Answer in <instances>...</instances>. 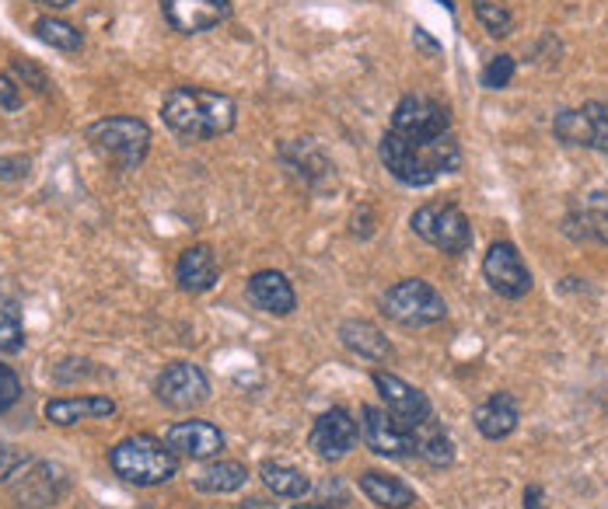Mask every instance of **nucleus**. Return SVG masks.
Masks as SVG:
<instances>
[{
    "mask_svg": "<svg viewBox=\"0 0 608 509\" xmlns=\"http://www.w3.org/2000/svg\"><path fill=\"white\" fill-rule=\"evenodd\" d=\"M378 153L388 174L409 189H427L438 182L441 174H454L462 168V147L451 132L427 137V140H409L388 129L378 144Z\"/></svg>",
    "mask_w": 608,
    "mask_h": 509,
    "instance_id": "obj_1",
    "label": "nucleus"
},
{
    "mask_svg": "<svg viewBox=\"0 0 608 509\" xmlns=\"http://www.w3.org/2000/svg\"><path fill=\"white\" fill-rule=\"evenodd\" d=\"M161 119L186 144L217 140L234 129V98L210 87H171L161 102Z\"/></svg>",
    "mask_w": 608,
    "mask_h": 509,
    "instance_id": "obj_2",
    "label": "nucleus"
},
{
    "mask_svg": "<svg viewBox=\"0 0 608 509\" xmlns=\"http://www.w3.org/2000/svg\"><path fill=\"white\" fill-rule=\"evenodd\" d=\"M108 468H113V475L123 478L126 485L150 489V485H161L168 478H176L179 457L171 454V447L165 444V439L150 436V433H134V436L119 439V444L108 450Z\"/></svg>",
    "mask_w": 608,
    "mask_h": 509,
    "instance_id": "obj_3",
    "label": "nucleus"
},
{
    "mask_svg": "<svg viewBox=\"0 0 608 509\" xmlns=\"http://www.w3.org/2000/svg\"><path fill=\"white\" fill-rule=\"evenodd\" d=\"M88 144L108 165L134 171L150 153V126L137 116H105L88 126Z\"/></svg>",
    "mask_w": 608,
    "mask_h": 509,
    "instance_id": "obj_4",
    "label": "nucleus"
},
{
    "mask_svg": "<svg viewBox=\"0 0 608 509\" xmlns=\"http://www.w3.org/2000/svg\"><path fill=\"white\" fill-rule=\"evenodd\" d=\"M385 315L406 325V328H427L448 318V304L444 297L433 290L427 279H402L392 290L381 297Z\"/></svg>",
    "mask_w": 608,
    "mask_h": 509,
    "instance_id": "obj_5",
    "label": "nucleus"
},
{
    "mask_svg": "<svg viewBox=\"0 0 608 509\" xmlns=\"http://www.w3.org/2000/svg\"><path fill=\"white\" fill-rule=\"evenodd\" d=\"M412 231L444 255H465L472 248V224L454 203H427L412 213Z\"/></svg>",
    "mask_w": 608,
    "mask_h": 509,
    "instance_id": "obj_6",
    "label": "nucleus"
},
{
    "mask_svg": "<svg viewBox=\"0 0 608 509\" xmlns=\"http://www.w3.org/2000/svg\"><path fill=\"white\" fill-rule=\"evenodd\" d=\"M553 137L567 147L608 150V105L588 102L584 108H563L553 119Z\"/></svg>",
    "mask_w": 608,
    "mask_h": 509,
    "instance_id": "obj_7",
    "label": "nucleus"
},
{
    "mask_svg": "<svg viewBox=\"0 0 608 509\" xmlns=\"http://www.w3.org/2000/svg\"><path fill=\"white\" fill-rule=\"evenodd\" d=\"M483 276L490 283V290L507 300H521L532 290V273L511 241H493L483 258Z\"/></svg>",
    "mask_w": 608,
    "mask_h": 509,
    "instance_id": "obj_8",
    "label": "nucleus"
},
{
    "mask_svg": "<svg viewBox=\"0 0 608 509\" xmlns=\"http://www.w3.org/2000/svg\"><path fill=\"white\" fill-rule=\"evenodd\" d=\"M11 496L29 506V509H46L53 506L63 492H67V471L53 460H32L25 464L11 481Z\"/></svg>",
    "mask_w": 608,
    "mask_h": 509,
    "instance_id": "obj_9",
    "label": "nucleus"
},
{
    "mask_svg": "<svg viewBox=\"0 0 608 509\" xmlns=\"http://www.w3.org/2000/svg\"><path fill=\"white\" fill-rule=\"evenodd\" d=\"M360 436L378 457H392V460L412 457V426H402L388 409L364 405L360 409Z\"/></svg>",
    "mask_w": 608,
    "mask_h": 509,
    "instance_id": "obj_10",
    "label": "nucleus"
},
{
    "mask_svg": "<svg viewBox=\"0 0 608 509\" xmlns=\"http://www.w3.org/2000/svg\"><path fill=\"white\" fill-rule=\"evenodd\" d=\"M155 394H158V402L168 405V409H197L203 405L207 397H210V381H207V373L197 367V363H168L161 373H158V381H155Z\"/></svg>",
    "mask_w": 608,
    "mask_h": 509,
    "instance_id": "obj_11",
    "label": "nucleus"
},
{
    "mask_svg": "<svg viewBox=\"0 0 608 509\" xmlns=\"http://www.w3.org/2000/svg\"><path fill=\"white\" fill-rule=\"evenodd\" d=\"M392 132L409 140L441 137V132H451V116L441 102H433L427 95H406L392 113Z\"/></svg>",
    "mask_w": 608,
    "mask_h": 509,
    "instance_id": "obj_12",
    "label": "nucleus"
},
{
    "mask_svg": "<svg viewBox=\"0 0 608 509\" xmlns=\"http://www.w3.org/2000/svg\"><path fill=\"white\" fill-rule=\"evenodd\" d=\"M357 436H360V430L354 423V415L336 405L329 412H322L315 423H312L308 447L322 460H339V457H346V454L357 447Z\"/></svg>",
    "mask_w": 608,
    "mask_h": 509,
    "instance_id": "obj_13",
    "label": "nucleus"
},
{
    "mask_svg": "<svg viewBox=\"0 0 608 509\" xmlns=\"http://www.w3.org/2000/svg\"><path fill=\"white\" fill-rule=\"evenodd\" d=\"M371 381H375V388H378V394H381L385 409L392 412L402 426H420L423 418H430V415H433L430 397H427L420 388H412V384H406L402 378H396V373L375 370V373H371Z\"/></svg>",
    "mask_w": 608,
    "mask_h": 509,
    "instance_id": "obj_14",
    "label": "nucleus"
},
{
    "mask_svg": "<svg viewBox=\"0 0 608 509\" xmlns=\"http://www.w3.org/2000/svg\"><path fill=\"white\" fill-rule=\"evenodd\" d=\"M161 14L179 35H200L228 21V0H161Z\"/></svg>",
    "mask_w": 608,
    "mask_h": 509,
    "instance_id": "obj_15",
    "label": "nucleus"
},
{
    "mask_svg": "<svg viewBox=\"0 0 608 509\" xmlns=\"http://www.w3.org/2000/svg\"><path fill=\"white\" fill-rule=\"evenodd\" d=\"M165 444L176 457L210 460L224 450V433L213 423H207V418H186V423H176L165 433Z\"/></svg>",
    "mask_w": 608,
    "mask_h": 509,
    "instance_id": "obj_16",
    "label": "nucleus"
},
{
    "mask_svg": "<svg viewBox=\"0 0 608 509\" xmlns=\"http://www.w3.org/2000/svg\"><path fill=\"white\" fill-rule=\"evenodd\" d=\"M249 300L259 307V311H266L273 318H287L297 307V294H294L291 279L276 269H259L249 279Z\"/></svg>",
    "mask_w": 608,
    "mask_h": 509,
    "instance_id": "obj_17",
    "label": "nucleus"
},
{
    "mask_svg": "<svg viewBox=\"0 0 608 509\" xmlns=\"http://www.w3.org/2000/svg\"><path fill=\"white\" fill-rule=\"evenodd\" d=\"M46 423L53 426H77L84 418H108L116 415V402L108 394H81V397H53L42 409Z\"/></svg>",
    "mask_w": 608,
    "mask_h": 509,
    "instance_id": "obj_18",
    "label": "nucleus"
},
{
    "mask_svg": "<svg viewBox=\"0 0 608 509\" xmlns=\"http://www.w3.org/2000/svg\"><path fill=\"white\" fill-rule=\"evenodd\" d=\"M221 279V265H217V255L210 245H192L179 255L176 262V283L186 294H207Z\"/></svg>",
    "mask_w": 608,
    "mask_h": 509,
    "instance_id": "obj_19",
    "label": "nucleus"
},
{
    "mask_svg": "<svg viewBox=\"0 0 608 509\" xmlns=\"http://www.w3.org/2000/svg\"><path fill=\"white\" fill-rule=\"evenodd\" d=\"M472 423H475V430H480L486 439H507L517 430V423H521V412H517L514 394H507V391L490 394L486 402L475 405Z\"/></svg>",
    "mask_w": 608,
    "mask_h": 509,
    "instance_id": "obj_20",
    "label": "nucleus"
},
{
    "mask_svg": "<svg viewBox=\"0 0 608 509\" xmlns=\"http://www.w3.org/2000/svg\"><path fill=\"white\" fill-rule=\"evenodd\" d=\"M339 342L360 360H388L392 357V342L385 339V331L375 321H364V318H346L339 325Z\"/></svg>",
    "mask_w": 608,
    "mask_h": 509,
    "instance_id": "obj_21",
    "label": "nucleus"
},
{
    "mask_svg": "<svg viewBox=\"0 0 608 509\" xmlns=\"http://www.w3.org/2000/svg\"><path fill=\"white\" fill-rule=\"evenodd\" d=\"M412 457L427 460L430 468H448V464L454 460L451 436L444 433V426L433 415L423 418L420 426H412Z\"/></svg>",
    "mask_w": 608,
    "mask_h": 509,
    "instance_id": "obj_22",
    "label": "nucleus"
},
{
    "mask_svg": "<svg viewBox=\"0 0 608 509\" xmlns=\"http://www.w3.org/2000/svg\"><path fill=\"white\" fill-rule=\"evenodd\" d=\"M360 485V492L371 499L375 506L381 509H409V506H417V492L409 489V485L396 475H381V471H364L357 478Z\"/></svg>",
    "mask_w": 608,
    "mask_h": 509,
    "instance_id": "obj_23",
    "label": "nucleus"
},
{
    "mask_svg": "<svg viewBox=\"0 0 608 509\" xmlns=\"http://www.w3.org/2000/svg\"><path fill=\"white\" fill-rule=\"evenodd\" d=\"M200 492H210V496H228V492H238L249 485V468L242 460H213L207 468L192 478Z\"/></svg>",
    "mask_w": 608,
    "mask_h": 509,
    "instance_id": "obj_24",
    "label": "nucleus"
},
{
    "mask_svg": "<svg viewBox=\"0 0 608 509\" xmlns=\"http://www.w3.org/2000/svg\"><path fill=\"white\" fill-rule=\"evenodd\" d=\"M259 478H263V485L276 499H304L312 492V478L297 468H291V464L263 460L259 464Z\"/></svg>",
    "mask_w": 608,
    "mask_h": 509,
    "instance_id": "obj_25",
    "label": "nucleus"
},
{
    "mask_svg": "<svg viewBox=\"0 0 608 509\" xmlns=\"http://www.w3.org/2000/svg\"><path fill=\"white\" fill-rule=\"evenodd\" d=\"M32 32H35V39H39V42H46V46H53V50H60V53H77V50L84 46L81 29H74L71 21L53 18V14L35 18Z\"/></svg>",
    "mask_w": 608,
    "mask_h": 509,
    "instance_id": "obj_26",
    "label": "nucleus"
},
{
    "mask_svg": "<svg viewBox=\"0 0 608 509\" xmlns=\"http://www.w3.org/2000/svg\"><path fill=\"white\" fill-rule=\"evenodd\" d=\"M563 234L574 241H598L608 248V210H580L563 220Z\"/></svg>",
    "mask_w": 608,
    "mask_h": 509,
    "instance_id": "obj_27",
    "label": "nucleus"
},
{
    "mask_svg": "<svg viewBox=\"0 0 608 509\" xmlns=\"http://www.w3.org/2000/svg\"><path fill=\"white\" fill-rule=\"evenodd\" d=\"M25 349V328H21V304L18 297H0V352L18 357Z\"/></svg>",
    "mask_w": 608,
    "mask_h": 509,
    "instance_id": "obj_28",
    "label": "nucleus"
},
{
    "mask_svg": "<svg viewBox=\"0 0 608 509\" xmlns=\"http://www.w3.org/2000/svg\"><path fill=\"white\" fill-rule=\"evenodd\" d=\"M475 18L483 21V29L493 39H507L514 32V14L504 0H475Z\"/></svg>",
    "mask_w": 608,
    "mask_h": 509,
    "instance_id": "obj_29",
    "label": "nucleus"
},
{
    "mask_svg": "<svg viewBox=\"0 0 608 509\" xmlns=\"http://www.w3.org/2000/svg\"><path fill=\"white\" fill-rule=\"evenodd\" d=\"M514 71H517V63L514 56L501 53V56H493L486 66H483V74H480V84L486 87V92H501V87H507L514 81Z\"/></svg>",
    "mask_w": 608,
    "mask_h": 509,
    "instance_id": "obj_30",
    "label": "nucleus"
},
{
    "mask_svg": "<svg viewBox=\"0 0 608 509\" xmlns=\"http://www.w3.org/2000/svg\"><path fill=\"white\" fill-rule=\"evenodd\" d=\"M25 464H32V454L21 450V447H11V444H0V485H8Z\"/></svg>",
    "mask_w": 608,
    "mask_h": 509,
    "instance_id": "obj_31",
    "label": "nucleus"
},
{
    "mask_svg": "<svg viewBox=\"0 0 608 509\" xmlns=\"http://www.w3.org/2000/svg\"><path fill=\"white\" fill-rule=\"evenodd\" d=\"M21 402V381H18V373L8 367V363H0V412H8Z\"/></svg>",
    "mask_w": 608,
    "mask_h": 509,
    "instance_id": "obj_32",
    "label": "nucleus"
},
{
    "mask_svg": "<svg viewBox=\"0 0 608 509\" xmlns=\"http://www.w3.org/2000/svg\"><path fill=\"white\" fill-rule=\"evenodd\" d=\"M11 66H14V74H18L21 81H29V84L35 87V92H50V81H46V74H42L35 63H29V60H14Z\"/></svg>",
    "mask_w": 608,
    "mask_h": 509,
    "instance_id": "obj_33",
    "label": "nucleus"
},
{
    "mask_svg": "<svg viewBox=\"0 0 608 509\" xmlns=\"http://www.w3.org/2000/svg\"><path fill=\"white\" fill-rule=\"evenodd\" d=\"M29 168H32V161L21 158V153H14V158H0V179L18 182V179H25Z\"/></svg>",
    "mask_w": 608,
    "mask_h": 509,
    "instance_id": "obj_34",
    "label": "nucleus"
},
{
    "mask_svg": "<svg viewBox=\"0 0 608 509\" xmlns=\"http://www.w3.org/2000/svg\"><path fill=\"white\" fill-rule=\"evenodd\" d=\"M0 108H8V113H18L21 108V87L8 74H0Z\"/></svg>",
    "mask_w": 608,
    "mask_h": 509,
    "instance_id": "obj_35",
    "label": "nucleus"
},
{
    "mask_svg": "<svg viewBox=\"0 0 608 509\" xmlns=\"http://www.w3.org/2000/svg\"><path fill=\"white\" fill-rule=\"evenodd\" d=\"M525 509H549L546 506V492H542L538 485H528V489H525Z\"/></svg>",
    "mask_w": 608,
    "mask_h": 509,
    "instance_id": "obj_36",
    "label": "nucleus"
},
{
    "mask_svg": "<svg viewBox=\"0 0 608 509\" xmlns=\"http://www.w3.org/2000/svg\"><path fill=\"white\" fill-rule=\"evenodd\" d=\"M412 42H420V46L423 50H430V53H438V42H433L423 29H417V32H412Z\"/></svg>",
    "mask_w": 608,
    "mask_h": 509,
    "instance_id": "obj_37",
    "label": "nucleus"
},
{
    "mask_svg": "<svg viewBox=\"0 0 608 509\" xmlns=\"http://www.w3.org/2000/svg\"><path fill=\"white\" fill-rule=\"evenodd\" d=\"M35 4H46V8H53V11H63V8H71L74 0H35Z\"/></svg>",
    "mask_w": 608,
    "mask_h": 509,
    "instance_id": "obj_38",
    "label": "nucleus"
},
{
    "mask_svg": "<svg viewBox=\"0 0 608 509\" xmlns=\"http://www.w3.org/2000/svg\"><path fill=\"white\" fill-rule=\"evenodd\" d=\"M291 509H333V506H325V502H301V506H291Z\"/></svg>",
    "mask_w": 608,
    "mask_h": 509,
    "instance_id": "obj_39",
    "label": "nucleus"
}]
</instances>
